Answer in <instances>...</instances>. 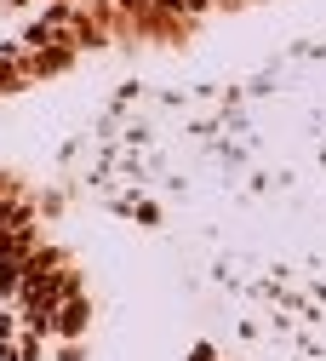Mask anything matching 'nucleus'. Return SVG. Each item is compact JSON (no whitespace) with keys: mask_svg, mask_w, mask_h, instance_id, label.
<instances>
[{"mask_svg":"<svg viewBox=\"0 0 326 361\" xmlns=\"http://www.w3.org/2000/svg\"><path fill=\"white\" fill-rule=\"evenodd\" d=\"M132 218H137V224H161V207H155V201H132Z\"/></svg>","mask_w":326,"mask_h":361,"instance_id":"6","label":"nucleus"},{"mask_svg":"<svg viewBox=\"0 0 326 361\" xmlns=\"http://www.w3.org/2000/svg\"><path fill=\"white\" fill-rule=\"evenodd\" d=\"M92 333V293H69L58 310H52V338H86Z\"/></svg>","mask_w":326,"mask_h":361,"instance_id":"2","label":"nucleus"},{"mask_svg":"<svg viewBox=\"0 0 326 361\" xmlns=\"http://www.w3.org/2000/svg\"><path fill=\"white\" fill-rule=\"evenodd\" d=\"M29 92V75H23V63H18V40L12 47H0V104L6 98H23Z\"/></svg>","mask_w":326,"mask_h":361,"instance_id":"3","label":"nucleus"},{"mask_svg":"<svg viewBox=\"0 0 326 361\" xmlns=\"http://www.w3.org/2000/svg\"><path fill=\"white\" fill-rule=\"evenodd\" d=\"M189 361H223V355H218V344H195V350H189Z\"/></svg>","mask_w":326,"mask_h":361,"instance_id":"7","label":"nucleus"},{"mask_svg":"<svg viewBox=\"0 0 326 361\" xmlns=\"http://www.w3.org/2000/svg\"><path fill=\"white\" fill-rule=\"evenodd\" d=\"M18 63H23L29 86H40V80L69 75V69L80 63V47H18Z\"/></svg>","mask_w":326,"mask_h":361,"instance_id":"1","label":"nucleus"},{"mask_svg":"<svg viewBox=\"0 0 326 361\" xmlns=\"http://www.w3.org/2000/svg\"><path fill=\"white\" fill-rule=\"evenodd\" d=\"M52 355L58 361H86V338H52Z\"/></svg>","mask_w":326,"mask_h":361,"instance_id":"5","label":"nucleus"},{"mask_svg":"<svg viewBox=\"0 0 326 361\" xmlns=\"http://www.w3.org/2000/svg\"><path fill=\"white\" fill-rule=\"evenodd\" d=\"M40 6H80V0H40Z\"/></svg>","mask_w":326,"mask_h":361,"instance_id":"8","label":"nucleus"},{"mask_svg":"<svg viewBox=\"0 0 326 361\" xmlns=\"http://www.w3.org/2000/svg\"><path fill=\"white\" fill-rule=\"evenodd\" d=\"M35 212H40V224H58L69 212V195L63 190H35Z\"/></svg>","mask_w":326,"mask_h":361,"instance_id":"4","label":"nucleus"}]
</instances>
